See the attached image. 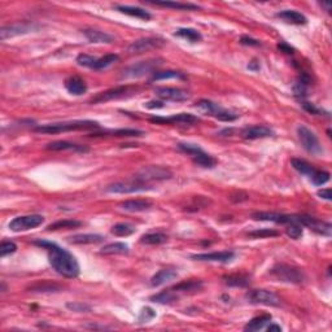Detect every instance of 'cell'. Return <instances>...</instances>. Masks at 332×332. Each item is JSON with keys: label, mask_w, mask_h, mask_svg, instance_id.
Wrapping results in <instances>:
<instances>
[{"label": "cell", "mask_w": 332, "mask_h": 332, "mask_svg": "<svg viewBox=\"0 0 332 332\" xmlns=\"http://www.w3.org/2000/svg\"><path fill=\"white\" fill-rule=\"evenodd\" d=\"M35 245L47 249L48 260L53 269L65 278H77L79 275V263L77 259L67 249L59 247L57 244L47 240H37Z\"/></svg>", "instance_id": "obj_1"}, {"label": "cell", "mask_w": 332, "mask_h": 332, "mask_svg": "<svg viewBox=\"0 0 332 332\" xmlns=\"http://www.w3.org/2000/svg\"><path fill=\"white\" fill-rule=\"evenodd\" d=\"M100 125L95 121H71L60 122V123H48V125L37 126L34 131L42 134H59L67 131H79V130L99 129Z\"/></svg>", "instance_id": "obj_2"}, {"label": "cell", "mask_w": 332, "mask_h": 332, "mask_svg": "<svg viewBox=\"0 0 332 332\" xmlns=\"http://www.w3.org/2000/svg\"><path fill=\"white\" fill-rule=\"evenodd\" d=\"M163 59H151L145 60V61H141V63L133 64L130 67L125 68L121 73V79H137V78H142L144 75H147L149 73H155L156 68H159L160 65H163Z\"/></svg>", "instance_id": "obj_3"}, {"label": "cell", "mask_w": 332, "mask_h": 332, "mask_svg": "<svg viewBox=\"0 0 332 332\" xmlns=\"http://www.w3.org/2000/svg\"><path fill=\"white\" fill-rule=\"evenodd\" d=\"M270 275L275 278L277 281L285 282V283H292V285H300L305 281L304 271L295 266L278 263L270 270Z\"/></svg>", "instance_id": "obj_4"}, {"label": "cell", "mask_w": 332, "mask_h": 332, "mask_svg": "<svg viewBox=\"0 0 332 332\" xmlns=\"http://www.w3.org/2000/svg\"><path fill=\"white\" fill-rule=\"evenodd\" d=\"M171 177H173V173H171L167 167L151 165L142 167V169L135 174L134 179H137V181L147 185L149 182L166 181V179H170Z\"/></svg>", "instance_id": "obj_5"}, {"label": "cell", "mask_w": 332, "mask_h": 332, "mask_svg": "<svg viewBox=\"0 0 332 332\" xmlns=\"http://www.w3.org/2000/svg\"><path fill=\"white\" fill-rule=\"evenodd\" d=\"M196 108L204 115L212 116V117L219 119V121L233 122L237 119V115L227 111V109L222 108L217 103H213L211 100H200L199 103L196 104Z\"/></svg>", "instance_id": "obj_6"}, {"label": "cell", "mask_w": 332, "mask_h": 332, "mask_svg": "<svg viewBox=\"0 0 332 332\" xmlns=\"http://www.w3.org/2000/svg\"><path fill=\"white\" fill-rule=\"evenodd\" d=\"M248 303L255 305H266V307H281V297L267 289H252L245 293Z\"/></svg>", "instance_id": "obj_7"}, {"label": "cell", "mask_w": 332, "mask_h": 332, "mask_svg": "<svg viewBox=\"0 0 332 332\" xmlns=\"http://www.w3.org/2000/svg\"><path fill=\"white\" fill-rule=\"evenodd\" d=\"M252 218L255 221H269L274 222V223H281V225H292V223L300 225L301 214H292L291 215V214H281L274 213V212H257V213L252 214Z\"/></svg>", "instance_id": "obj_8"}, {"label": "cell", "mask_w": 332, "mask_h": 332, "mask_svg": "<svg viewBox=\"0 0 332 332\" xmlns=\"http://www.w3.org/2000/svg\"><path fill=\"white\" fill-rule=\"evenodd\" d=\"M151 187L145 183L134 179V181L126 182H116L113 185H109L105 189L108 193H135V192H144L149 191Z\"/></svg>", "instance_id": "obj_9"}, {"label": "cell", "mask_w": 332, "mask_h": 332, "mask_svg": "<svg viewBox=\"0 0 332 332\" xmlns=\"http://www.w3.org/2000/svg\"><path fill=\"white\" fill-rule=\"evenodd\" d=\"M297 135H299V139L303 144V147L307 149L309 153H313V155H318L322 152L321 143H319V139L315 134L311 131L310 129H308L307 126H299L297 127Z\"/></svg>", "instance_id": "obj_10"}, {"label": "cell", "mask_w": 332, "mask_h": 332, "mask_svg": "<svg viewBox=\"0 0 332 332\" xmlns=\"http://www.w3.org/2000/svg\"><path fill=\"white\" fill-rule=\"evenodd\" d=\"M45 222V217L39 214H31V215H23L17 217L9 222V229L15 233L19 231H26V230L37 229L38 226H41Z\"/></svg>", "instance_id": "obj_11"}, {"label": "cell", "mask_w": 332, "mask_h": 332, "mask_svg": "<svg viewBox=\"0 0 332 332\" xmlns=\"http://www.w3.org/2000/svg\"><path fill=\"white\" fill-rule=\"evenodd\" d=\"M152 123H160V125H195L199 122V119L191 113H179L171 117H152L149 119Z\"/></svg>", "instance_id": "obj_12"}, {"label": "cell", "mask_w": 332, "mask_h": 332, "mask_svg": "<svg viewBox=\"0 0 332 332\" xmlns=\"http://www.w3.org/2000/svg\"><path fill=\"white\" fill-rule=\"evenodd\" d=\"M137 91V87H130V86H121V87H116V89L108 90L105 93L99 94L97 96H95L91 103L97 104V103H104V101H109V100H116L121 99V97H125V96H129L131 94H134Z\"/></svg>", "instance_id": "obj_13"}, {"label": "cell", "mask_w": 332, "mask_h": 332, "mask_svg": "<svg viewBox=\"0 0 332 332\" xmlns=\"http://www.w3.org/2000/svg\"><path fill=\"white\" fill-rule=\"evenodd\" d=\"M164 45H165V42L163 39H159V38H142V39L133 42L127 47V51L130 53H143V52L163 47Z\"/></svg>", "instance_id": "obj_14"}, {"label": "cell", "mask_w": 332, "mask_h": 332, "mask_svg": "<svg viewBox=\"0 0 332 332\" xmlns=\"http://www.w3.org/2000/svg\"><path fill=\"white\" fill-rule=\"evenodd\" d=\"M300 225L305 226V227H309L310 230H313V231H315L317 234H321V235H325V237H331L332 226L329 222L321 221V219L310 217V215H304V214H301Z\"/></svg>", "instance_id": "obj_15"}, {"label": "cell", "mask_w": 332, "mask_h": 332, "mask_svg": "<svg viewBox=\"0 0 332 332\" xmlns=\"http://www.w3.org/2000/svg\"><path fill=\"white\" fill-rule=\"evenodd\" d=\"M155 94L163 100H170V101H185L190 99L189 93L181 89H174V87H157L155 89Z\"/></svg>", "instance_id": "obj_16"}, {"label": "cell", "mask_w": 332, "mask_h": 332, "mask_svg": "<svg viewBox=\"0 0 332 332\" xmlns=\"http://www.w3.org/2000/svg\"><path fill=\"white\" fill-rule=\"evenodd\" d=\"M274 131L267 126L263 125H256L251 127H245L241 131V137L244 139H249V141H255V139H263V138L273 137Z\"/></svg>", "instance_id": "obj_17"}, {"label": "cell", "mask_w": 332, "mask_h": 332, "mask_svg": "<svg viewBox=\"0 0 332 332\" xmlns=\"http://www.w3.org/2000/svg\"><path fill=\"white\" fill-rule=\"evenodd\" d=\"M34 29L33 25L29 24H17V25L4 26L0 29V39L5 41L8 38L17 37V35H24V34L30 33Z\"/></svg>", "instance_id": "obj_18"}, {"label": "cell", "mask_w": 332, "mask_h": 332, "mask_svg": "<svg viewBox=\"0 0 332 332\" xmlns=\"http://www.w3.org/2000/svg\"><path fill=\"white\" fill-rule=\"evenodd\" d=\"M235 257L233 251L213 252V253H201V255H193L191 259L196 261H209V262H229Z\"/></svg>", "instance_id": "obj_19"}, {"label": "cell", "mask_w": 332, "mask_h": 332, "mask_svg": "<svg viewBox=\"0 0 332 332\" xmlns=\"http://www.w3.org/2000/svg\"><path fill=\"white\" fill-rule=\"evenodd\" d=\"M178 278V273L171 269H164L160 270L159 273H156L153 277L151 278V285L152 287H160L166 283L173 282L174 279Z\"/></svg>", "instance_id": "obj_20"}, {"label": "cell", "mask_w": 332, "mask_h": 332, "mask_svg": "<svg viewBox=\"0 0 332 332\" xmlns=\"http://www.w3.org/2000/svg\"><path fill=\"white\" fill-rule=\"evenodd\" d=\"M65 89L71 95L79 96L83 95L87 91V85H86V82L82 78L74 75V77H69L65 81Z\"/></svg>", "instance_id": "obj_21"}, {"label": "cell", "mask_w": 332, "mask_h": 332, "mask_svg": "<svg viewBox=\"0 0 332 332\" xmlns=\"http://www.w3.org/2000/svg\"><path fill=\"white\" fill-rule=\"evenodd\" d=\"M47 149L49 151H75V152H87L89 148L85 147V145H79V144L69 143V142H52V143L47 144Z\"/></svg>", "instance_id": "obj_22"}, {"label": "cell", "mask_w": 332, "mask_h": 332, "mask_svg": "<svg viewBox=\"0 0 332 332\" xmlns=\"http://www.w3.org/2000/svg\"><path fill=\"white\" fill-rule=\"evenodd\" d=\"M121 209L126 212H131V213H138V212H144L148 211L149 208H152V203L148 201V200H129V201H125L122 203Z\"/></svg>", "instance_id": "obj_23"}, {"label": "cell", "mask_w": 332, "mask_h": 332, "mask_svg": "<svg viewBox=\"0 0 332 332\" xmlns=\"http://www.w3.org/2000/svg\"><path fill=\"white\" fill-rule=\"evenodd\" d=\"M278 17L283 20V21H285V23L293 24V25H305L308 23V19L303 13H300L297 11H291V9L279 12Z\"/></svg>", "instance_id": "obj_24"}, {"label": "cell", "mask_w": 332, "mask_h": 332, "mask_svg": "<svg viewBox=\"0 0 332 332\" xmlns=\"http://www.w3.org/2000/svg\"><path fill=\"white\" fill-rule=\"evenodd\" d=\"M116 9L117 11H119L121 13H125V15L127 16H131V17H137V19H141V20H151V13L149 12H147L145 9H143V8H139V7H130V5H117L116 7Z\"/></svg>", "instance_id": "obj_25"}, {"label": "cell", "mask_w": 332, "mask_h": 332, "mask_svg": "<svg viewBox=\"0 0 332 332\" xmlns=\"http://www.w3.org/2000/svg\"><path fill=\"white\" fill-rule=\"evenodd\" d=\"M83 34L86 38L89 39L91 43H112L113 42V37L109 34L104 33V31H99L95 29H85Z\"/></svg>", "instance_id": "obj_26"}, {"label": "cell", "mask_w": 332, "mask_h": 332, "mask_svg": "<svg viewBox=\"0 0 332 332\" xmlns=\"http://www.w3.org/2000/svg\"><path fill=\"white\" fill-rule=\"evenodd\" d=\"M143 131L135 129H121L103 131V133H94L93 137H142Z\"/></svg>", "instance_id": "obj_27"}, {"label": "cell", "mask_w": 332, "mask_h": 332, "mask_svg": "<svg viewBox=\"0 0 332 332\" xmlns=\"http://www.w3.org/2000/svg\"><path fill=\"white\" fill-rule=\"evenodd\" d=\"M192 161L196 164V165L201 166V167H213L215 166L217 161L214 157H212L211 155H208L207 152H204V149L201 148L199 152H196L195 155H192Z\"/></svg>", "instance_id": "obj_28"}, {"label": "cell", "mask_w": 332, "mask_h": 332, "mask_svg": "<svg viewBox=\"0 0 332 332\" xmlns=\"http://www.w3.org/2000/svg\"><path fill=\"white\" fill-rule=\"evenodd\" d=\"M310 85V78L308 74L303 73L299 77L297 82L293 86V94H295L296 97H299V99H303L305 96L308 95V87Z\"/></svg>", "instance_id": "obj_29"}, {"label": "cell", "mask_w": 332, "mask_h": 332, "mask_svg": "<svg viewBox=\"0 0 332 332\" xmlns=\"http://www.w3.org/2000/svg\"><path fill=\"white\" fill-rule=\"evenodd\" d=\"M104 237L97 234H81V235H74L69 237L71 244H96L101 243Z\"/></svg>", "instance_id": "obj_30"}, {"label": "cell", "mask_w": 332, "mask_h": 332, "mask_svg": "<svg viewBox=\"0 0 332 332\" xmlns=\"http://www.w3.org/2000/svg\"><path fill=\"white\" fill-rule=\"evenodd\" d=\"M271 322V315L269 314H265V315H260V317L253 318L252 321H249L245 325L244 330L245 331H260V330H263L266 327L267 323Z\"/></svg>", "instance_id": "obj_31"}, {"label": "cell", "mask_w": 332, "mask_h": 332, "mask_svg": "<svg viewBox=\"0 0 332 332\" xmlns=\"http://www.w3.org/2000/svg\"><path fill=\"white\" fill-rule=\"evenodd\" d=\"M151 3L156 4L159 7L173 8V9H178V11H197V9H200L199 5L190 3H179V1H151Z\"/></svg>", "instance_id": "obj_32"}, {"label": "cell", "mask_w": 332, "mask_h": 332, "mask_svg": "<svg viewBox=\"0 0 332 332\" xmlns=\"http://www.w3.org/2000/svg\"><path fill=\"white\" fill-rule=\"evenodd\" d=\"M101 255H127L129 245L125 243H111L101 248Z\"/></svg>", "instance_id": "obj_33"}, {"label": "cell", "mask_w": 332, "mask_h": 332, "mask_svg": "<svg viewBox=\"0 0 332 332\" xmlns=\"http://www.w3.org/2000/svg\"><path fill=\"white\" fill-rule=\"evenodd\" d=\"M178 299H179V295L174 289H171V288L151 297L152 301L157 304H171L174 301H177Z\"/></svg>", "instance_id": "obj_34"}, {"label": "cell", "mask_w": 332, "mask_h": 332, "mask_svg": "<svg viewBox=\"0 0 332 332\" xmlns=\"http://www.w3.org/2000/svg\"><path fill=\"white\" fill-rule=\"evenodd\" d=\"M291 164L296 171H299V173L303 174V175H308L309 178L311 177L314 174V171L317 170L314 166H311L309 163H307L305 160L301 159H292Z\"/></svg>", "instance_id": "obj_35"}, {"label": "cell", "mask_w": 332, "mask_h": 332, "mask_svg": "<svg viewBox=\"0 0 332 332\" xmlns=\"http://www.w3.org/2000/svg\"><path fill=\"white\" fill-rule=\"evenodd\" d=\"M225 283L230 287H247L249 283H251V279L248 275H244V274H235V275H229V277H225Z\"/></svg>", "instance_id": "obj_36"}, {"label": "cell", "mask_w": 332, "mask_h": 332, "mask_svg": "<svg viewBox=\"0 0 332 332\" xmlns=\"http://www.w3.org/2000/svg\"><path fill=\"white\" fill-rule=\"evenodd\" d=\"M201 288H203V282L192 279V281L182 282V283L177 285L175 287L171 288V289H174L177 293H179V292H195L201 289Z\"/></svg>", "instance_id": "obj_37"}, {"label": "cell", "mask_w": 332, "mask_h": 332, "mask_svg": "<svg viewBox=\"0 0 332 332\" xmlns=\"http://www.w3.org/2000/svg\"><path fill=\"white\" fill-rule=\"evenodd\" d=\"M175 35L177 37H181L186 41L191 42V43H196V42H200L203 39L201 34L195 29H191V27H183V29H178L175 31Z\"/></svg>", "instance_id": "obj_38"}, {"label": "cell", "mask_w": 332, "mask_h": 332, "mask_svg": "<svg viewBox=\"0 0 332 332\" xmlns=\"http://www.w3.org/2000/svg\"><path fill=\"white\" fill-rule=\"evenodd\" d=\"M167 240V237L165 234L161 233H152L147 234V235H143L141 239L142 244H147V245H159V244L165 243Z\"/></svg>", "instance_id": "obj_39"}, {"label": "cell", "mask_w": 332, "mask_h": 332, "mask_svg": "<svg viewBox=\"0 0 332 332\" xmlns=\"http://www.w3.org/2000/svg\"><path fill=\"white\" fill-rule=\"evenodd\" d=\"M82 226V222L74 221V219H64V221H57L55 223H52L47 227L48 231H56V230L61 229H75Z\"/></svg>", "instance_id": "obj_40"}, {"label": "cell", "mask_w": 332, "mask_h": 332, "mask_svg": "<svg viewBox=\"0 0 332 332\" xmlns=\"http://www.w3.org/2000/svg\"><path fill=\"white\" fill-rule=\"evenodd\" d=\"M111 231L116 237H130L135 233V227L129 223H117L112 227Z\"/></svg>", "instance_id": "obj_41"}, {"label": "cell", "mask_w": 332, "mask_h": 332, "mask_svg": "<svg viewBox=\"0 0 332 332\" xmlns=\"http://www.w3.org/2000/svg\"><path fill=\"white\" fill-rule=\"evenodd\" d=\"M175 78H179V79H183L185 75L179 71H155L152 74L151 81H163V79H175Z\"/></svg>", "instance_id": "obj_42"}, {"label": "cell", "mask_w": 332, "mask_h": 332, "mask_svg": "<svg viewBox=\"0 0 332 332\" xmlns=\"http://www.w3.org/2000/svg\"><path fill=\"white\" fill-rule=\"evenodd\" d=\"M117 60H119V55H115V53L105 55L104 57L97 59L94 69H95V71H103V69H107V68H109L111 65H113Z\"/></svg>", "instance_id": "obj_43"}, {"label": "cell", "mask_w": 332, "mask_h": 332, "mask_svg": "<svg viewBox=\"0 0 332 332\" xmlns=\"http://www.w3.org/2000/svg\"><path fill=\"white\" fill-rule=\"evenodd\" d=\"M310 179L313 182V185L323 186L330 181V173L323 171V170H315L313 175L310 177Z\"/></svg>", "instance_id": "obj_44"}, {"label": "cell", "mask_w": 332, "mask_h": 332, "mask_svg": "<svg viewBox=\"0 0 332 332\" xmlns=\"http://www.w3.org/2000/svg\"><path fill=\"white\" fill-rule=\"evenodd\" d=\"M278 235H279L278 231H275V230H270V229H260V230H256V231H251V233H248V237H255V239L278 237Z\"/></svg>", "instance_id": "obj_45"}, {"label": "cell", "mask_w": 332, "mask_h": 332, "mask_svg": "<svg viewBox=\"0 0 332 332\" xmlns=\"http://www.w3.org/2000/svg\"><path fill=\"white\" fill-rule=\"evenodd\" d=\"M96 61H97V57L86 55V53H81V55H78V57H77V64L79 65V67L91 68V69H94Z\"/></svg>", "instance_id": "obj_46"}, {"label": "cell", "mask_w": 332, "mask_h": 332, "mask_svg": "<svg viewBox=\"0 0 332 332\" xmlns=\"http://www.w3.org/2000/svg\"><path fill=\"white\" fill-rule=\"evenodd\" d=\"M301 107H303L304 109L308 112V113H310V115L326 116V117H330L329 112L323 111V109H321V108H318L315 104L308 103V101H303V103H301Z\"/></svg>", "instance_id": "obj_47"}, {"label": "cell", "mask_w": 332, "mask_h": 332, "mask_svg": "<svg viewBox=\"0 0 332 332\" xmlns=\"http://www.w3.org/2000/svg\"><path fill=\"white\" fill-rule=\"evenodd\" d=\"M285 233L291 239H300L303 237V226L297 225V223H292V225H287V229H285Z\"/></svg>", "instance_id": "obj_48"}, {"label": "cell", "mask_w": 332, "mask_h": 332, "mask_svg": "<svg viewBox=\"0 0 332 332\" xmlns=\"http://www.w3.org/2000/svg\"><path fill=\"white\" fill-rule=\"evenodd\" d=\"M30 289L33 292H57L60 289V285H51V283H37L35 285H31Z\"/></svg>", "instance_id": "obj_49"}, {"label": "cell", "mask_w": 332, "mask_h": 332, "mask_svg": "<svg viewBox=\"0 0 332 332\" xmlns=\"http://www.w3.org/2000/svg\"><path fill=\"white\" fill-rule=\"evenodd\" d=\"M17 251V245L13 241H3L0 245V256L5 257L8 255H12Z\"/></svg>", "instance_id": "obj_50"}, {"label": "cell", "mask_w": 332, "mask_h": 332, "mask_svg": "<svg viewBox=\"0 0 332 332\" xmlns=\"http://www.w3.org/2000/svg\"><path fill=\"white\" fill-rule=\"evenodd\" d=\"M178 149L182 152H185V153H187V155L192 156V155H195L196 152H199L200 149H201V147L197 145V144H192V143H179L178 144Z\"/></svg>", "instance_id": "obj_51"}, {"label": "cell", "mask_w": 332, "mask_h": 332, "mask_svg": "<svg viewBox=\"0 0 332 332\" xmlns=\"http://www.w3.org/2000/svg\"><path fill=\"white\" fill-rule=\"evenodd\" d=\"M67 308L71 311H75V313H89L91 310V308L87 304L83 303H69L67 304Z\"/></svg>", "instance_id": "obj_52"}, {"label": "cell", "mask_w": 332, "mask_h": 332, "mask_svg": "<svg viewBox=\"0 0 332 332\" xmlns=\"http://www.w3.org/2000/svg\"><path fill=\"white\" fill-rule=\"evenodd\" d=\"M155 317L156 313L153 311V309H151V308H144V309H142L141 315H139V322L141 323H147V322L152 321Z\"/></svg>", "instance_id": "obj_53"}, {"label": "cell", "mask_w": 332, "mask_h": 332, "mask_svg": "<svg viewBox=\"0 0 332 332\" xmlns=\"http://www.w3.org/2000/svg\"><path fill=\"white\" fill-rule=\"evenodd\" d=\"M240 43L244 46H253V47H259V46H261V43H260V41H257V39H253V38H249V37H241L240 38Z\"/></svg>", "instance_id": "obj_54"}, {"label": "cell", "mask_w": 332, "mask_h": 332, "mask_svg": "<svg viewBox=\"0 0 332 332\" xmlns=\"http://www.w3.org/2000/svg\"><path fill=\"white\" fill-rule=\"evenodd\" d=\"M144 107L148 109H159V108H164V101H159V100H151L148 103L144 104Z\"/></svg>", "instance_id": "obj_55"}, {"label": "cell", "mask_w": 332, "mask_h": 332, "mask_svg": "<svg viewBox=\"0 0 332 332\" xmlns=\"http://www.w3.org/2000/svg\"><path fill=\"white\" fill-rule=\"evenodd\" d=\"M278 48H279L282 52L288 53V55H292V53H295V48L291 47V46L287 45V43H285V42H281V43L278 45Z\"/></svg>", "instance_id": "obj_56"}, {"label": "cell", "mask_w": 332, "mask_h": 332, "mask_svg": "<svg viewBox=\"0 0 332 332\" xmlns=\"http://www.w3.org/2000/svg\"><path fill=\"white\" fill-rule=\"evenodd\" d=\"M318 196L321 197V199H325V200H331L332 199V195H331V190L327 189V190H321V191H318Z\"/></svg>", "instance_id": "obj_57"}, {"label": "cell", "mask_w": 332, "mask_h": 332, "mask_svg": "<svg viewBox=\"0 0 332 332\" xmlns=\"http://www.w3.org/2000/svg\"><path fill=\"white\" fill-rule=\"evenodd\" d=\"M260 63H257V61H252V63H249V65H248V69L249 71H260Z\"/></svg>", "instance_id": "obj_58"}, {"label": "cell", "mask_w": 332, "mask_h": 332, "mask_svg": "<svg viewBox=\"0 0 332 332\" xmlns=\"http://www.w3.org/2000/svg\"><path fill=\"white\" fill-rule=\"evenodd\" d=\"M267 331H269V332H271V331H279V332H281L282 327H281V326H278V325H270L269 327H267Z\"/></svg>", "instance_id": "obj_59"}, {"label": "cell", "mask_w": 332, "mask_h": 332, "mask_svg": "<svg viewBox=\"0 0 332 332\" xmlns=\"http://www.w3.org/2000/svg\"><path fill=\"white\" fill-rule=\"evenodd\" d=\"M322 5H323V7H326V9H327V11H331V4H330V3H325V1H322Z\"/></svg>", "instance_id": "obj_60"}]
</instances>
